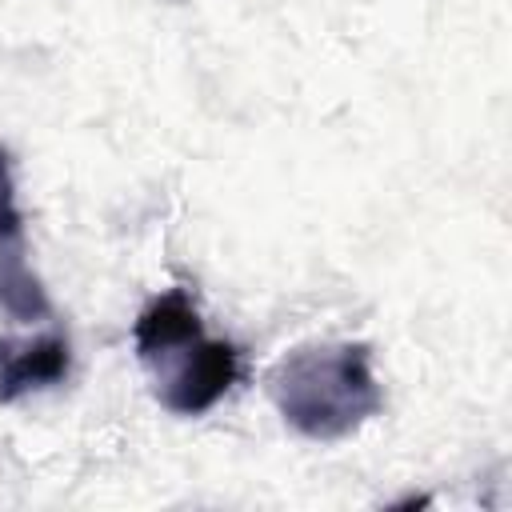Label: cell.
Returning a JSON list of instances; mask_svg holds the SVG:
<instances>
[{"mask_svg": "<svg viewBox=\"0 0 512 512\" xmlns=\"http://www.w3.org/2000/svg\"><path fill=\"white\" fill-rule=\"evenodd\" d=\"M156 368V392L160 404L176 416H200L208 412L240 376V352L228 340L196 336L184 348L168 352Z\"/></svg>", "mask_w": 512, "mask_h": 512, "instance_id": "cell-2", "label": "cell"}, {"mask_svg": "<svg viewBox=\"0 0 512 512\" xmlns=\"http://www.w3.org/2000/svg\"><path fill=\"white\" fill-rule=\"evenodd\" d=\"M268 392L280 416L312 440H340L372 420L384 404L368 344L296 348L272 368Z\"/></svg>", "mask_w": 512, "mask_h": 512, "instance_id": "cell-1", "label": "cell"}, {"mask_svg": "<svg viewBox=\"0 0 512 512\" xmlns=\"http://www.w3.org/2000/svg\"><path fill=\"white\" fill-rule=\"evenodd\" d=\"M0 308L12 312L16 320H40L48 316L44 288L28 272L20 252H0Z\"/></svg>", "mask_w": 512, "mask_h": 512, "instance_id": "cell-5", "label": "cell"}, {"mask_svg": "<svg viewBox=\"0 0 512 512\" xmlns=\"http://www.w3.org/2000/svg\"><path fill=\"white\" fill-rule=\"evenodd\" d=\"M68 340L64 336H36V340H0V404H12L28 392L52 388L68 376Z\"/></svg>", "mask_w": 512, "mask_h": 512, "instance_id": "cell-3", "label": "cell"}, {"mask_svg": "<svg viewBox=\"0 0 512 512\" xmlns=\"http://www.w3.org/2000/svg\"><path fill=\"white\" fill-rule=\"evenodd\" d=\"M196 336H204V328H200V312H196V304H192V296L184 288L160 292L136 316V324H132V344H136V352H140L144 364L164 360L168 352L184 348Z\"/></svg>", "mask_w": 512, "mask_h": 512, "instance_id": "cell-4", "label": "cell"}, {"mask_svg": "<svg viewBox=\"0 0 512 512\" xmlns=\"http://www.w3.org/2000/svg\"><path fill=\"white\" fill-rule=\"evenodd\" d=\"M0 252H20V208L12 196V176L0 152Z\"/></svg>", "mask_w": 512, "mask_h": 512, "instance_id": "cell-6", "label": "cell"}]
</instances>
